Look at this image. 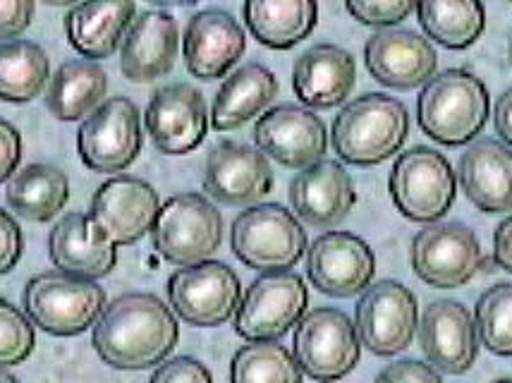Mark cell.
<instances>
[{"instance_id":"34","label":"cell","mask_w":512,"mask_h":383,"mask_svg":"<svg viewBox=\"0 0 512 383\" xmlns=\"http://www.w3.org/2000/svg\"><path fill=\"white\" fill-rule=\"evenodd\" d=\"M302 379L304 372L295 355L276 340L245 345L230 364V383H302Z\"/></svg>"},{"instance_id":"4","label":"cell","mask_w":512,"mask_h":383,"mask_svg":"<svg viewBox=\"0 0 512 383\" xmlns=\"http://www.w3.org/2000/svg\"><path fill=\"white\" fill-rule=\"evenodd\" d=\"M24 312L34 326L51 336H79L99 321L106 309V293L94 281L65 271H46L27 283Z\"/></svg>"},{"instance_id":"36","label":"cell","mask_w":512,"mask_h":383,"mask_svg":"<svg viewBox=\"0 0 512 383\" xmlns=\"http://www.w3.org/2000/svg\"><path fill=\"white\" fill-rule=\"evenodd\" d=\"M32 321L8 300H0V367L22 364L34 352Z\"/></svg>"},{"instance_id":"37","label":"cell","mask_w":512,"mask_h":383,"mask_svg":"<svg viewBox=\"0 0 512 383\" xmlns=\"http://www.w3.org/2000/svg\"><path fill=\"white\" fill-rule=\"evenodd\" d=\"M345 5L357 22L390 29L412 15L417 0H345Z\"/></svg>"},{"instance_id":"11","label":"cell","mask_w":512,"mask_h":383,"mask_svg":"<svg viewBox=\"0 0 512 383\" xmlns=\"http://www.w3.org/2000/svg\"><path fill=\"white\" fill-rule=\"evenodd\" d=\"M84 166L96 173H120L142 151V115L125 96H113L89 113L77 135Z\"/></svg>"},{"instance_id":"10","label":"cell","mask_w":512,"mask_h":383,"mask_svg":"<svg viewBox=\"0 0 512 383\" xmlns=\"http://www.w3.org/2000/svg\"><path fill=\"white\" fill-rule=\"evenodd\" d=\"M242 285L223 261L182 266L168 281V300L175 314L199 328L221 326L240 307Z\"/></svg>"},{"instance_id":"19","label":"cell","mask_w":512,"mask_h":383,"mask_svg":"<svg viewBox=\"0 0 512 383\" xmlns=\"http://www.w3.org/2000/svg\"><path fill=\"white\" fill-rule=\"evenodd\" d=\"M364 63L376 82L390 89L422 87L436 75L434 44L410 29H381L364 46Z\"/></svg>"},{"instance_id":"3","label":"cell","mask_w":512,"mask_h":383,"mask_svg":"<svg viewBox=\"0 0 512 383\" xmlns=\"http://www.w3.org/2000/svg\"><path fill=\"white\" fill-rule=\"evenodd\" d=\"M333 149L350 166H379L402 149L410 135V113L386 94L357 96L335 115Z\"/></svg>"},{"instance_id":"5","label":"cell","mask_w":512,"mask_h":383,"mask_svg":"<svg viewBox=\"0 0 512 383\" xmlns=\"http://www.w3.org/2000/svg\"><path fill=\"white\" fill-rule=\"evenodd\" d=\"M235 257L256 271H288L307 252V233L280 204L249 206L230 230Z\"/></svg>"},{"instance_id":"29","label":"cell","mask_w":512,"mask_h":383,"mask_svg":"<svg viewBox=\"0 0 512 383\" xmlns=\"http://www.w3.org/2000/svg\"><path fill=\"white\" fill-rule=\"evenodd\" d=\"M316 0H245V22L259 44L288 51L314 32Z\"/></svg>"},{"instance_id":"15","label":"cell","mask_w":512,"mask_h":383,"mask_svg":"<svg viewBox=\"0 0 512 383\" xmlns=\"http://www.w3.org/2000/svg\"><path fill=\"white\" fill-rule=\"evenodd\" d=\"M144 123L161 154L185 156L204 142L209 132V111L199 89L175 82L151 96Z\"/></svg>"},{"instance_id":"13","label":"cell","mask_w":512,"mask_h":383,"mask_svg":"<svg viewBox=\"0 0 512 383\" xmlns=\"http://www.w3.org/2000/svg\"><path fill=\"white\" fill-rule=\"evenodd\" d=\"M412 269L431 288H462L477 276L484 257L472 228L462 223H429L412 242Z\"/></svg>"},{"instance_id":"42","label":"cell","mask_w":512,"mask_h":383,"mask_svg":"<svg viewBox=\"0 0 512 383\" xmlns=\"http://www.w3.org/2000/svg\"><path fill=\"white\" fill-rule=\"evenodd\" d=\"M22 161V135L17 127L0 118V182L17 173Z\"/></svg>"},{"instance_id":"32","label":"cell","mask_w":512,"mask_h":383,"mask_svg":"<svg viewBox=\"0 0 512 383\" xmlns=\"http://www.w3.org/2000/svg\"><path fill=\"white\" fill-rule=\"evenodd\" d=\"M417 17L429 39L450 51L469 48L486 27L481 0H417Z\"/></svg>"},{"instance_id":"23","label":"cell","mask_w":512,"mask_h":383,"mask_svg":"<svg viewBox=\"0 0 512 383\" xmlns=\"http://www.w3.org/2000/svg\"><path fill=\"white\" fill-rule=\"evenodd\" d=\"M178 22L163 10L142 12L127 29L120 48V68L130 82L149 84L166 77L178 58Z\"/></svg>"},{"instance_id":"30","label":"cell","mask_w":512,"mask_h":383,"mask_svg":"<svg viewBox=\"0 0 512 383\" xmlns=\"http://www.w3.org/2000/svg\"><path fill=\"white\" fill-rule=\"evenodd\" d=\"M106 91L108 75L96 60H67L48 82L46 106L58 120L75 123L99 108Z\"/></svg>"},{"instance_id":"20","label":"cell","mask_w":512,"mask_h":383,"mask_svg":"<svg viewBox=\"0 0 512 383\" xmlns=\"http://www.w3.org/2000/svg\"><path fill=\"white\" fill-rule=\"evenodd\" d=\"M419 343L431 367L453 376L469 372L479 355L477 324L469 309L453 300H438L426 307Z\"/></svg>"},{"instance_id":"8","label":"cell","mask_w":512,"mask_h":383,"mask_svg":"<svg viewBox=\"0 0 512 383\" xmlns=\"http://www.w3.org/2000/svg\"><path fill=\"white\" fill-rule=\"evenodd\" d=\"M292 348L302 372L319 383L345 379L362 355L355 324L350 316L333 307H319L304 314L297 324Z\"/></svg>"},{"instance_id":"28","label":"cell","mask_w":512,"mask_h":383,"mask_svg":"<svg viewBox=\"0 0 512 383\" xmlns=\"http://www.w3.org/2000/svg\"><path fill=\"white\" fill-rule=\"evenodd\" d=\"M278 96V79L266 65L247 63L235 70L218 89L211 108V125L230 132L264 113Z\"/></svg>"},{"instance_id":"31","label":"cell","mask_w":512,"mask_h":383,"mask_svg":"<svg viewBox=\"0 0 512 383\" xmlns=\"http://www.w3.org/2000/svg\"><path fill=\"white\" fill-rule=\"evenodd\" d=\"M70 199V182L67 175L56 166L32 163L22 168L8 182L5 202L17 216L34 223H46L65 209Z\"/></svg>"},{"instance_id":"16","label":"cell","mask_w":512,"mask_h":383,"mask_svg":"<svg viewBox=\"0 0 512 383\" xmlns=\"http://www.w3.org/2000/svg\"><path fill=\"white\" fill-rule=\"evenodd\" d=\"M254 142L261 154L280 166L304 170L319 163L328 149V132L314 111L302 106H276L254 125Z\"/></svg>"},{"instance_id":"26","label":"cell","mask_w":512,"mask_h":383,"mask_svg":"<svg viewBox=\"0 0 512 383\" xmlns=\"http://www.w3.org/2000/svg\"><path fill=\"white\" fill-rule=\"evenodd\" d=\"M357 82L355 58L335 44H316L295 60L292 89L309 108H335L345 103Z\"/></svg>"},{"instance_id":"44","label":"cell","mask_w":512,"mask_h":383,"mask_svg":"<svg viewBox=\"0 0 512 383\" xmlns=\"http://www.w3.org/2000/svg\"><path fill=\"white\" fill-rule=\"evenodd\" d=\"M493 125H496V135L503 139V144L512 147V87L498 96L496 108H493Z\"/></svg>"},{"instance_id":"39","label":"cell","mask_w":512,"mask_h":383,"mask_svg":"<svg viewBox=\"0 0 512 383\" xmlns=\"http://www.w3.org/2000/svg\"><path fill=\"white\" fill-rule=\"evenodd\" d=\"M376 383H443L441 374L431 364L417 360H400L376 376Z\"/></svg>"},{"instance_id":"38","label":"cell","mask_w":512,"mask_h":383,"mask_svg":"<svg viewBox=\"0 0 512 383\" xmlns=\"http://www.w3.org/2000/svg\"><path fill=\"white\" fill-rule=\"evenodd\" d=\"M149 383H213L211 372L192 357H173L156 369Z\"/></svg>"},{"instance_id":"6","label":"cell","mask_w":512,"mask_h":383,"mask_svg":"<svg viewBox=\"0 0 512 383\" xmlns=\"http://www.w3.org/2000/svg\"><path fill=\"white\" fill-rule=\"evenodd\" d=\"M390 197L395 209L414 223H438L453 209L457 180L441 151L414 147L398 156L390 170Z\"/></svg>"},{"instance_id":"21","label":"cell","mask_w":512,"mask_h":383,"mask_svg":"<svg viewBox=\"0 0 512 383\" xmlns=\"http://www.w3.org/2000/svg\"><path fill=\"white\" fill-rule=\"evenodd\" d=\"M247 36L240 22L225 10H204L192 17L182 39L185 65L192 77L221 79L245 56Z\"/></svg>"},{"instance_id":"48","label":"cell","mask_w":512,"mask_h":383,"mask_svg":"<svg viewBox=\"0 0 512 383\" xmlns=\"http://www.w3.org/2000/svg\"><path fill=\"white\" fill-rule=\"evenodd\" d=\"M508 56H510V65H512V39H510V46H508Z\"/></svg>"},{"instance_id":"41","label":"cell","mask_w":512,"mask_h":383,"mask_svg":"<svg viewBox=\"0 0 512 383\" xmlns=\"http://www.w3.org/2000/svg\"><path fill=\"white\" fill-rule=\"evenodd\" d=\"M22 249L24 237L20 226H17V221L8 211L0 209V276L15 269L17 261L22 257Z\"/></svg>"},{"instance_id":"40","label":"cell","mask_w":512,"mask_h":383,"mask_svg":"<svg viewBox=\"0 0 512 383\" xmlns=\"http://www.w3.org/2000/svg\"><path fill=\"white\" fill-rule=\"evenodd\" d=\"M36 0H0V39H15L34 20Z\"/></svg>"},{"instance_id":"18","label":"cell","mask_w":512,"mask_h":383,"mask_svg":"<svg viewBox=\"0 0 512 383\" xmlns=\"http://www.w3.org/2000/svg\"><path fill=\"white\" fill-rule=\"evenodd\" d=\"M271 190V163L259 149L240 142H218L209 151L204 170V192L216 202L245 206L264 199Z\"/></svg>"},{"instance_id":"35","label":"cell","mask_w":512,"mask_h":383,"mask_svg":"<svg viewBox=\"0 0 512 383\" xmlns=\"http://www.w3.org/2000/svg\"><path fill=\"white\" fill-rule=\"evenodd\" d=\"M474 324L481 345L493 355L512 357V283H498L479 297Z\"/></svg>"},{"instance_id":"45","label":"cell","mask_w":512,"mask_h":383,"mask_svg":"<svg viewBox=\"0 0 512 383\" xmlns=\"http://www.w3.org/2000/svg\"><path fill=\"white\" fill-rule=\"evenodd\" d=\"M149 3L163 5V8H170V5H180V8H185V5H194L199 3V0H149Z\"/></svg>"},{"instance_id":"1","label":"cell","mask_w":512,"mask_h":383,"mask_svg":"<svg viewBox=\"0 0 512 383\" xmlns=\"http://www.w3.org/2000/svg\"><path fill=\"white\" fill-rule=\"evenodd\" d=\"M180 338L173 309L149 293H127L103 309L94 326V348L108 367L151 369L166 362Z\"/></svg>"},{"instance_id":"24","label":"cell","mask_w":512,"mask_h":383,"mask_svg":"<svg viewBox=\"0 0 512 383\" xmlns=\"http://www.w3.org/2000/svg\"><path fill=\"white\" fill-rule=\"evenodd\" d=\"M48 254L58 271L96 281L118 264V247L89 214H67L48 235Z\"/></svg>"},{"instance_id":"46","label":"cell","mask_w":512,"mask_h":383,"mask_svg":"<svg viewBox=\"0 0 512 383\" xmlns=\"http://www.w3.org/2000/svg\"><path fill=\"white\" fill-rule=\"evenodd\" d=\"M0 383H20V379H17V376H12L10 372H5V369L0 367Z\"/></svg>"},{"instance_id":"14","label":"cell","mask_w":512,"mask_h":383,"mask_svg":"<svg viewBox=\"0 0 512 383\" xmlns=\"http://www.w3.org/2000/svg\"><path fill=\"white\" fill-rule=\"evenodd\" d=\"M309 281L328 297H355L369 288L376 273V257L362 237L331 230L316 237L307 249Z\"/></svg>"},{"instance_id":"12","label":"cell","mask_w":512,"mask_h":383,"mask_svg":"<svg viewBox=\"0 0 512 383\" xmlns=\"http://www.w3.org/2000/svg\"><path fill=\"white\" fill-rule=\"evenodd\" d=\"M419 326L417 297L395 281L369 285L355 309L359 343L379 357H393L412 345Z\"/></svg>"},{"instance_id":"43","label":"cell","mask_w":512,"mask_h":383,"mask_svg":"<svg viewBox=\"0 0 512 383\" xmlns=\"http://www.w3.org/2000/svg\"><path fill=\"white\" fill-rule=\"evenodd\" d=\"M493 261L498 269L512 273V214L493 233Z\"/></svg>"},{"instance_id":"17","label":"cell","mask_w":512,"mask_h":383,"mask_svg":"<svg viewBox=\"0 0 512 383\" xmlns=\"http://www.w3.org/2000/svg\"><path fill=\"white\" fill-rule=\"evenodd\" d=\"M158 211V192L149 182L132 175H115L96 190L89 216L115 247H123L151 233Z\"/></svg>"},{"instance_id":"2","label":"cell","mask_w":512,"mask_h":383,"mask_svg":"<svg viewBox=\"0 0 512 383\" xmlns=\"http://www.w3.org/2000/svg\"><path fill=\"white\" fill-rule=\"evenodd\" d=\"M491 113L489 89L467 70H446L424 84L417 99V123L443 147H462L484 130Z\"/></svg>"},{"instance_id":"27","label":"cell","mask_w":512,"mask_h":383,"mask_svg":"<svg viewBox=\"0 0 512 383\" xmlns=\"http://www.w3.org/2000/svg\"><path fill=\"white\" fill-rule=\"evenodd\" d=\"M134 15V0H79L65 17L67 41L79 56L89 60L108 58L123 44Z\"/></svg>"},{"instance_id":"47","label":"cell","mask_w":512,"mask_h":383,"mask_svg":"<svg viewBox=\"0 0 512 383\" xmlns=\"http://www.w3.org/2000/svg\"><path fill=\"white\" fill-rule=\"evenodd\" d=\"M44 3H48V5H72V3H77V0H44Z\"/></svg>"},{"instance_id":"33","label":"cell","mask_w":512,"mask_h":383,"mask_svg":"<svg viewBox=\"0 0 512 383\" xmlns=\"http://www.w3.org/2000/svg\"><path fill=\"white\" fill-rule=\"evenodd\" d=\"M51 77V60L34 41L0 44V101L27 103L36 99Z\"/></svg>"},{"instance_id":"9","label":"cell","mask_w":512,"mask_h":383,"mask_svg":"<svg viewBox=\"0 0 512 383\" xmlns=\"http://www.w3.org/2000/svg\"><path fill=\"white\" fill-rule=\"evenodd\" d=\"M309 293L302 276L271 271L249 285L235 314L237 336L249 343L278 340L307 314Z\"/></svg>"},{"instance_id":"7","label":"cell","mask_w":512,"mask_h":383,"mask_svg":"<svg viewBox=\"0 0 512 383\" xmlns=\"http://www.w3.org/2000/svg\"><path fill=\"white\" fill-rule=\"evenodd\" d=\"M151 240L170 264H201L221 247L223 216L204 194H175L158 211Z\"/></svg>"},{"instance_id":"22","label":"cell","mask_w":512,"mask_h":383,"mask_svg":"<svg viewBox=\"0 0 512 383\" xmlns=\"http://www.w3.org/2000/svg\"><path fill=\"white\" fill-rule=\"evenodd\" d=\"M357 202L355 182L338 161L321 158L290 182L292 211L312 228H335Z\"/></svg>"},{"instance_id":"25","label":"cell","mask_w":512,"mask_h":383,"mask_svg":"<svg viewBox=\"0 0 512 383\" xmlns=\"http://www.w3.org/2000/svg\"><path fill=\"white\" fill-rule=\"evenodd\" d=\"M467 199L484 214L512 211V151L498 139H477L457 163Z\"/></svg>"},{"instance_id":"49","label":"cell","mask_w":512,"mask_h":383,"mask_svg":"<svg viewBox=\"0 0 512 383\" xmlns=\"http://www.w3.org/2000/svg\"><path fill=\"white\" fill-rule=\"evenodd\" d=\"M493 383H512V379H498V381H493Z\"/></svg>"}]
</instances>
